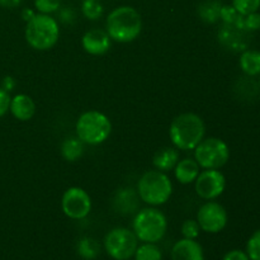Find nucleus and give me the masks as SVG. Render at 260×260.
<instances>
[{
  "label": "nucleus",
  "mask_w": 260,
  "mask_h": 260,
  "mask_svg": "<svg viewBox=\"0 0 260 260\" xmlns=\"http://www.w3.org/2000/svg\"><path fill=\"white\" fill-rule=\"evenodd\" d=\"M106 30L114 42H134L142 32L141 14L136 8L129 5L114 8L107 15Z\"/></svg>",
  "instance_id": "obj_1"
},
{
  "label": "nucleus",
  "mask_w": 260,
  "mask_h": 260,
  "mask_svg": "<svg viewBox=\"0 0 260 260\" xmlns=\"http://www.w3.org/2000/svg\"><path fill=\"white\" fill-rule=\"evenodd\" d=\"M206 124L198 114L185 112L172 121L169 137L173 146L180 151H192L205 139Z\"/></svg>",
  "instance_id": "obj_2"
},
{
  "label": "nucleus",
  "mask_w": 260,
  "mask_h": 260,
  "mask_svg": "<svg viewBox=\"0 0 260 260\" xmlns=\"http://www.w3.org/2000/svg\"><path fill=\"white\" fill-rule=\"evenodd\" d=\"M24 37L28 45L35 50H51L60 38V25L57 19L50 14L36 13L35 17L25 23Z\"/></svg>",
  "instance_id": "obj_3"
},
{
  "label": "nucleus",
  "mask_w": 260,
  "mask_h": 260,
  "mask_svg": "<svg viewBox=\"0 0 260 260\" xmlns=\"http://www.w3.org/2000/svg\"><path fill=\"white\" fill-rule=\"evenodd\" d=\"M136 192L139 198L151 207L162 206L173 194V183L167 173L160 170H147L137 182Z\"/></svg>",
  "instance_id": "obj_4"
},
{
  "label": "nucleus",
  "mask_w": 260,
  "mask_h": 260,
  "mask_svg": "<svg viewBox=\"0 0 260 260\" xmlns=\"http://www.w3.org/2000/svg\"><path fill=\"white\" fill-rule=\"evenodd\" d=\"M76 136L84 145L98 146L106 142L112 134V122L102 112L90 109L79 116L75 123Z\"/></svg>",
  "instance_id": "obj_5"
},
{
  "label": "nucleus",
  "mask_w": 260,
  "mask_h": 260,
  "mask_svg": "<svg viewBox=\"0 0 260 260\" xmlns=\"http://www.w3.org/2000/svg\"><path fill=\"white\" fill-rule=\"evenodd\" d=\"M167 230V216L151 206L139 211L132 221V231L142 243H159L165 236Z\"/></svg>",
  "instance_id": "obj_6"
},
{
  "label": "nucleus",
  "mask_w": 260,
  "mask_h": 260,
  "mask_svg": "<svg viewBox=\"0 0 260 260\" xmlns=\"http://www.w3.org/2000/svg\"><path fill=\"white\" fill-rule=\"evenodd\" d=\"M193 151L201 169H221L230 160V147L218 137H205Z\"/></svg>",
  "instance_id": "obj_7"
},
{
  "label": "nucleus",
  "mask_w": 260,
  "mask_h": 260,
  "mask_svg": "<svg viewBox=\"0 0 260 260\" xmlns=\"http://www.w3.org/2000/svg\"><path fill=\"white\" fill-rule=\"evenodd\" d=\"M139 239L126 228H114L104 238V249L114 260H128L135 255Z\"/></svg>",
  "instance_id": "obj_8"
},
{
  "label": "nucleus",
  "mask_w": 260,
  "mask_h": 260,
  "mask_svg": "<svg viewBox=\"0 0 260 260\" xmlns=\"http://www.w3.org/2000/svg\"><path fill=\"white\" fill-rule=\"evenodd\" d=\"M91 198L85 189L70 187L61 197V210L70 220H84L91 211Z\"/></svg>",
  "instance_id": "obj_9"
},
{
  "label": "nucleus",
  "mask_w": 260,
  "mask_h": 260,
  "mask_svg": "<svg viewBox=\"0 0 260 260\" xmlns=\"http://www.w3.org/2000/svg\"><path fill=\"white\" fill-rule=\"evenodd\" d=\"M196 220L202 231L207 234H218L228 225L229 215L221 203L216 201H206L198 210Z\"/></svg>",
  "instance_id": "obj_10"
},
{
  "label": "nucleus",
  "mask_w": 260,
  "mask_h": 260,
  "mask_svg": "<svg viewBox=\"0 0 260 260\" xmlns=\"http://www.w3.org/2000/svg\"><path fill=\"white\" fill-rule=\"evenodd\" d=\"M226 189V178L220 169H203L194 180V190L205 201H215Z\"/></svg>",
  "instance_id": "obj_11"
},
{
  "label": "nucleus",
  "mask_w": 260,
  "mask_h": 260,
  "mask_svg": "<svg viewBox=\"0 0 260 260\" xmlns=\"http://www.w3.org/2000/svg\"><path fill=\"white\" fill-rule=\"evenodd\" d=\"M111 46L112 40L107 30L99 28L86 30L81 37V47L91 56L106 55L111 50Z\"/></svg>",
  "instance_id": "obj_12"
},
{
  "label": "nucleus",
  "mask_w": 260,
  "mask_h": 260,
  "mask_svg": "<svg viewBox=\"0 0 260 260\" xmlns=\"http://www.w3.org/2000/svg\"><path fill=\"white\" fill-rule=\"evenodd\" d=\"M250 35L243 27L236 24H222L218 30V41L225 48L231 51H240L248 48L246 38Z\"/></svg>",
  "instance_id": "obj_13"
},
{
  "label": "nucleus",
  "mask_w": 260,
  "mask_h": 260,
  "mask_svg": "<svg viewBox=\"0 0 260 260\" xmlns=\"http://www.w3.org/2000/svg\"><path fill=\"white\" fill-rule=\"evenodd\" d=\"M172 260H205V251L198 241L183 238L173 245Z\"/></svg>",
  "instance_id": "obj_14"
},
{
  "label": "nucleus",
  "mask_w": 260,
  "mask_h": 260,
  "mask_svg": "<svg viewBox=\"0 0 260 260\" xmlns=\"http://www.w3.org/2000/svg\"><path fill=\"white\" fill-rule=\"evenodd\" d=\"M37 107L32 96L27 94H17L10 99L9 112L15 119L20 122H27L35 117Z\"/></svg>",
  "instance_id": "obj_15"
},
{
  "label": "nucleus",
  "mask_w": 260,
  "mask_h": 260,
  "mask_svg": "<svg viewBox=\"0 0 260 260\" xmlns=\"http://www.w3.org/2000/svg\"><path fill=\"white\" fill-rule=\"evenodd\" d=\"M174 177L180 184L188 185L194 183L198 174L201 173V167L196 161L194 157H184L179 159L174 169Z\"/></svg>",
  "instance_id": "obj_16"
},
{
  "label": "nucleus",
  "mask_w": 260,
  "mask_h": 260,
  "mask_svg": "<svg viewBox=\"0 0 260 260\" xmlns=\"http://www.w3.org/2000/svg\"><path fill=\"white\" fill-rule=\"evenodd\" d=\"M139 194L132 188H122L116 193L113 198L114 210L122 215H129L137 210L139 206Z\"/></svg>",
  "instance_id": "obj_17"
},
{
  "label": "nucleus",
  "mask_w": 260,
  "mask_h": 260,
  "mask_svg": "<svg viewBox=\"0 0 260 260\" xmlns=\"http://www.w3.org/2000/svg\"><path fill=\"white\" fill-rule=\"evenodd\" d=\"M179 150L174 146H165L157 150L152 157V165L156 170L168 173L173 170L179 161Z\"/></svg>",
  "instance_id": "obj_18"
},
{
  "label": "nucleus",
  "mask_w": 260,
  "mask_h": 260,
  "mask_svg": "<svg viewBox=\"0 0 260 260\" xmlns=\"http://www.w3.org/2000/svg\"><path fill=\"white\" fill-rule=\"evenodd\" d=\"M239 66L248 78L260 76V51L246 48L241 52Z\"/></svg>",
  "instance_id": "obj_19"
},
{
  "label": "nucleus",
  "mask_w": 260,
  "mask_h": 260,
  "mask_svg": "<svg viewBox=\"0 0 260 260\" xmlns=\"http://www.w3.org/2000/svg\"><path fill=\"white\" fill-rule=\"evenodd\" d=\"M222 3L220 0H205L198 7V15L206 23H217L221 20V8Z\"/></svg>",
  "instance_id": "obj_20"
},
{
  "label": "nucleus",
  "mask_w": 260,
  "mask_h": 260,
  "mask_svg": "<svg viewBox=\"0 0 260 260\" xmlns=\"http://www.w3.org/2000/svg\"><path fill=\"white\" fill-rule=\"evenodd\" d=\"M84 154V144L78 136L68 137L61 144V155L66 161L74 162L80 159Z\"/></svg>",
  "instance_id": "obj_21"
},
{
  "label": "nucleus",
  "mask_w": 260,
  "mask_h": 260,
  "mask_svg": "<svg viewBox=\"0 0 260 260\" xmlns=\"http://www.w3.org/2000/svg\"><path fill=\"white\" fill-rule=\"evenodd\" d=\"M135 260H162V253L156 244L144 243L137 246L135 251Z\"/></svg>",
  "instance_id": "obj_22"
},
{
  "label": "nucleus",
  "mask_w": 260,
  "mask_h": 260,
  "mask_svg": "<svg viewBox=\"0 0 260 260\" xmlns=\"http://www.w3.org/2000/svg\"><path fill=\"white\" fill-rule=\"evenodd\" d=\"M99 249L98 243L91 238H83L78 244V253L83 256L84 259H95L98 256Z\"/></svg>",
  "instance_id": "obj_23"
},
{
  "label": "nucleus",
  "mask_w": 260,
  "mask_h": 260,
  "mask_svg": "<svg viewBox=\"0 0 260 260\" xmlns=\"http://www.w3.org/2000/svg\"><path fill=\"white\" fill-rule=\"evenodd\" d=\"M81 13L89 20H98L104 13V8L98 0H84L81 4Z\"/></svg>",
  "instance_id": "obj_24"
},
{
  "label": "nucleus",
  "mask_w": 260,
  "mask_h": 260,
  "mask_svg": "<svg viewBox=\"0 0 260 260\" xmlns=\"http://www.w3.org/2000/svg\"><path fill=\"white\" fill-rule=\"evenodd\" d=\"M221 22H222V24H236L243 27V15L239 14L233 5H222V8H221Z\"/></svg>",
  "instance_id": "obj_25"
},
{
  "label": "nucleus",
  "mask_w": 260,
  "mask_h": 260,
  "mask_svg": "<svg viewBox=\"0 0 260 260\" xmlns=\"http://www.w3.org/2000/svg\"><path fill=\"white\" fill-rule=\"evenodd\" d=\"M231 5L241 15H248L259 12L260 0H231Z\"/></svg>",
  "instance_id": "obj_26"
},
{
  "label": "nucleus",
  "mask_w": 260,
  "mask_h": 260,
  "mask_svg": "<svg viewBox=\"0 0 260 260\" xmlns=\"http://www.w3.org/2000/svg\"><path fill=\"white\" fill-rule=\"evenodd\" d=\"M35 9L41 14H53L61 8V0H35Z\"/></svg>",
  "instance_id": "obj_27"
},
{
  "label": "nucleus",
  "mask_w": 260,
  "mask_h": 260,
  "mask_svg": "<svg viewBox=\"0 0 260 260\" xmlns=\"http://www.w3.org/2000/svg\"><path fill=\"white\" fill-rule=\"evenodd\" d=\"M246 254L250 260H260V229L249 238L246 243Z\"/></svg>",
  "instance_id": "obj_28"
},
{
  "label": "nucleus",
  "mask_w": 260,
  "mask_h": 260,
  "mask_svg": "<svg viewBox=\"0 0 260 260\" xmlns=\"http://www.w3.org/2000/svg\"><path fill=\"white\" fill-rule=\"evenodd\" d=\"M180 231H182L183 238L193 239V240H196V239L200 236V233L202 230H201L197 220H185L184 222L182 223Z\"/></svg>",
  "instance_id": "obj_29"
},
{
  "label": "nucleus",
  "mask_w": 260,
  "mask_h": 260,
  "mask_svg": "<svg viewBox=\"0 0 260 260\" xmlns=\"http://www.w3.org/2000/svg\"><path fill=\"white\" fill-rule=\"evenodd\" d=\"M243 27L249 33L260 30V13L255 12L248 15H243Z\"/></svg>",
  "instance_id": "obj_30"
},
{
  "label": "nucleus",
  "mask_w": 260,
  "mask_h": 260,
  "mask_svg": "<svg viewBox=\"0 0 260 260\" xmlns=\"http://www.w3.org/2000/svg\"><path fill=\"white\" fill-rule=\"evenodd\" d=\"M10 99H12V96L9 95V91H7V90H4L3 88H0V118H2V117H4L5 114L9 112Z\"/></svg>",
  "instance_id": "obj_31"
},
{
  "label": "nucleus",
  "mask_w": 260,
  "mask_h": 260,
  "mask_svg": "<svg viewBox=\"0 0 260 260\" xmlns=\"http://www.w3.org/2000/svg\"><path fill=\"white\" fill-rule=\"evenodd\" d=\"M58 13V17H60V20L65 24H71L75 19V13L71 8H60L57 10Z\"/></svg>",
  "instance_id": "obj_32"
},
{
  "label": "nucleus",
  "mask_w": 260,
  "mask_h": 260,
  "mask_svg": "<svg viewBox=\"0 0 260 260\" xmlns=\"http://www.w3.org/2000/svg\"><path fill=\"white\" fill-rule=\"evenodd\" d=\"M222 260H250V259H249L246 251L236 249V250H230L229 253H226L225 255H223Z\"/></svg>",
  "instance_id": "obj_33"
},
{
  "label": "nucleus",
  "mask_w": 260,
  "mask_h": 260,
  "mask_svg": "<svg viewBox=\"0 0 260 260\" xmlns=\"http://www.w3.org/2000/svg\"><path fill=\"white\" fill-rule=\"evenodd\" d=\"M20 3H22V0H0V7L13 9V8L19 7Z\"/></svg>",
  "instance_id": "obj_34"
},
{
  "label": "nucleus",
  "mask_w": 260,
  "mask_h": 260,
  "mask_svg": "<svg viewBox=\"0 0 260 260\" xmlns=\"http://www.w3.org/2000/svg\"><path fill=\"white\" fill-rule=\"evenodd\" d=\"M14 86H15L14 79L10 78V76H7V78L4 79V81H3V86H2V88L4 89V90L10 91V90H13V88H14Z\"/></svg>",
  "instance_id": "obj_35"
},
{
  "label": "nucleus",
  "mask_w": 260,
  "mask_h": 260,
  "mask_svg": "<svg viewBox=\"0 0 260 260\" xmlns=\"http://www.w3.org/2000/svg\"><path fill=\"white\" fill-rule=\"evenodd\" d=\"M36 15V12L35 10H32V9H23V12H22V18H23V20H24L25 23L28 22V20H30L32 19L33 17H35Z\"/></svg>",
  "instance_id": "obj_36"
},
{
  "label": "nucleus",
  "mask_w": 260,
  "mask_h": 260,
  "mask_svg": "<svg viewBox=\"0 0 260 260\" xmlns=\"http://www.w3.org/2000/svg\"><path fill=\"white\" fill-rule=\"evenodd\" d=\"M259 89H260V79H259Z\"/></svg>",
  "instance_id": "obj_37"
},
{
  "label": "nucleus",
  "mask_w": 260,
  "mask_h": 260,
  "mask_svg": "<svg viewBox=\"0 0 260 260\" xmlns=\"http://www.w3.org/2000/svg\"><path fill=\"white\" fill-rule=\"evenodd\" d=\"M81 2H84V0H81Z\"/></svg>",
  "instance_id": "obj_38"
}]
</instances>
